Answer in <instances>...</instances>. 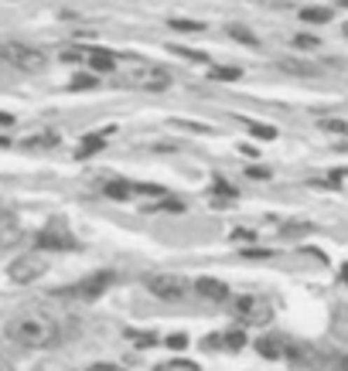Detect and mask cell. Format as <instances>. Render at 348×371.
Wrapping results in <instances>:
<instances>
[{
	"mask_svg": "<svg viewBox=\"0 0 348 371\" xmlns=\"http://www.w3.org/2000/svg\"><path fill=\"white\" fill-rule=\"evenodd\" d=\"M38 245H41V249H76V239L55 221L52 228H45V232L38 235Z\"/></svg>",
	"mask_w": 348,
	"mask_h": 371,
	"instance_id": "7",
	"label": "cell"
},
{
	"mask_svg": "<svg viewBox=\"0 0 348 371\" xmlns=\"http://www.w3.org/2000/svg\"><path fill=\"white\" fill-rule=\"evenodd\" d=\"M342 283L348 286V265H342Z\"/></svg>",
	"mask_w": 348,
	"mask_h": 371,
	"instance_id": "33",
	"label": "cell"
},
{
	"mask_svg": "<svg viewBox=\"0 0 348 371\" xmlns=\"http://www.w3.org/2000/svg\"><path fill=\"white\" fill-rule=\"evenodd\" d=\"M300 21H307V24H328L331 21V10L328 7H304L300 10Z\"/></svg>",
	"mask_w": 348,
	"mask_h": 371,
	"instance_id": "13",
	"label": "cell"
},
{
	"mask_svg": "<svg viewBox=\"0 0 348 371\" xmlns=\"http://www.w3.org/2000/svg\"><path fill=\"white\" fill-rule=\"evenodd\" d=\"M342 34H345V38H348V24H345V27H342Z\"/></svg>",
	"mask_w": 348,
	"mask_h": 371,
	"instance_id": "35",
	"label": "cell"
},
{
	"mask_svg": "<svg viewBox=\"0 0 348 371\" xmlns=\"http://www.w3.org/2000/svg\"><path fill=\"white\" fill-rule=\"evenodd\" d=\"M109 283H113V272H109V269H103V272H92L89 279H82V283H79V296H85V300H96V296H103V293L109 290Z\"/></svg>",
	"mask_w": 348,
	"mask_h": 371,
	"instance_id": "8",
	"label": "cell"
},
{
	"mask_svg": "<svg viewBox=\"0 0 348 371\" xmlns=\"http://www.w3.org/2000/svg\"><path fill=\"white\" fill-rule=\"evenodd\" d=\"M256 351H260L263 358H270V361H277V358L284 354V351H280V341H277V337H260V341H256Z\"/></svg>",
	"mask_w": 348,
	"mask_h": 371,
	"instance_id": "14",
	"label": "cell"
},
{
	"mask_svg": "<svg viewBox=\"0 0 348 371\" xmlns=\"http://www.w3.org/2000/svg\"><path fill=\"white\" fill-rule=\"evenodd\" d=\"M167 347H171V351H181V347H188V337L185 334H171V337H167Z\"/></svg>",
	"mask_w": 348,
	"mask_h": 371,
	"instance_id": "26",
	"label": "cell"
},
{
	"mask_svg": "<svg viewBox=\"0 0 348 371\" xmlns=\"http://www.w3.org/2000/svg\"><path fill=\"white\" fill-rule=\"evenodd\" d=\"M242 256H249V259H263V256H270V249H246Z\"/></svg>",
	"mask_w": 348,
	"mask_h": 371,
	"instance_id": "28",
	"label": "cell"
},
{
	"mask_svg": "<svg viewBox=\"0 0 348 371\" xmlns=\"http://www.w3.org/2000/svg\"><path fill=\"white\" fill-rule=\"evenodd\" d=\"M321 126L324 133H348V123H342V119H324Z\"/></svg>",
	"mask_w": 348,
	"mask_h": 371,
	"instance_id": "25",
	"label": "cell"
},
{
	"mask_svg": "<svg viewBox=\"0 0 348 371\" xmlns=\"http://www.w3.org/2000/svg\"><path fill=\"white\" fill-rule=\"evenodd\" d=\"M89 65H92L96 72H113L116 61H113V54L109 52H89Z\"/></svg>",
	"mask_w": 348,
	"mask_h": 371,
	"instance_id": "15",
	"label": "cell"
},
{
	"mask_svg": "<svg viewBox=\"0 0 348 371\" xmlns=\"http://www.w3.org/2000/svg\"><path fill=\"white\" fill-rule=\"evenodd\" d=\"M99 82H96V75H76L72 79V89H96Z\"/></svg>",
	"mask_w": 348,
	"mask_h": 371,
	"instance_id": "23",
	"label": "cell"
},
{
	"mask_svg": "<svg viewBox=\"0 0 348 371\" xmlns=\"http://www.w3.org/2000/svg\"><path fill=\"white\" fill-rule=\"evenodd\" d=\"M195 293H198V296H205V300H215V303L229 300V286H225L222 279H212V276L198 279V283H195Z\"/></svg>",
	"mask_w": 348,
	"mask_h": 371,
	"instance_id": "9",
	"label": "cell"
},
{
	"mask_svg": "<svg viewBox=\"0 0 348 371\" xmlns=\"http://www.w3.org/2000/svg\"><path fill=\"white\" fill-rule=\"evenodd\" d=\"M335 327H338V334L348 341V314H338V317H335Z\"/></svg>",
	"mask_w": 348,
	"mask_h": 371,
	"instance_id": "27",
	"label": "cell"
},
{
	"mask_svg": "<svg viewBox=\"0 0 348 371\" xmlns=\"http://www.w3.org/2000/svg\"><path fill=\"white\" fill-rule=\"evenodd\" d=\"M242 126H246V130L253 133L256 140H273V136H277V130H273V126H263V123H253V119H246Z\"/></svg>",
	"mask_w": 348,
	"mask_h": 371,
	"instance_id": "16",
	"label": "cell"
},
{
	"mask_svg": "<svg viewBox=\"0 0 348 371\" xmlns=\"http://www.w3.org/2000/svg\"><path fill=\"white\" fill-rule=\"evenodd\" d=\"M85 52H76V48H69V52H62V61H79Z\"/></svg>",
	"mask_w": 348,
	"mask_h": 371,
	"instance_id": "29",
	"label": "cell"
},
{
	"mask_svg": "<svg viewBox=\"0 0 348 371\" xmlns=\"http://www.w3.org/2000/svg\"><path fill=\"white\" fill-rule=\"evenodd\" d=\"M249 177H270V170H263V167H249Z\"/></svg>",
	"mask_w": 348,
	"mask_h": 371,
	"instance_id": "30",
	"label": "cell"
},
{
	"mask_svg": "<svg viewBox=\"0 0 348 371\" xmlns=\"http://www.w3.org/2000/svg\"><path fill=\"white\" fill-rule=\"evenodd\" d=\"M294 45H297V48H318L321 41H318V38H311V34H294Z\"/></svg>",
	"mask_w": 348,
	"mask_h": 371,
	"instance_id": "24",
	"label": "cell"
},
{
	"mask_svg": "<svg viewBox=\"0 0 348 371\" xmlns=\"http://www.w3.org/2000/svg\"><path fill=\"white\" fill-rule=\"evenodd\" d=\"M229 34H232L236 41H246V45H256V34H253L249 27H242V24H232V27H229Z\"/></svg>",
	"mask_w": 348,
	"mask_h": 371,
	"instance_id": "18",
	"label": "cell"
},
{
	"mask_svg": "<svg viewBox=\"0 0 348 371\" xmlns=\"http://www.w3.org/2000/svg\"><path fill=\"white\" fill-rule=\"evenodd\" d=\"M0 52H4V58H7L11 65H18L21 72H41V68L48 65V58L38 52V48H27V45H18V41L4 45Z\"/></svg>",
	"mask_w": 348,
	"mask_h": 371,
	"instance_id": "5",
	"label": "cell"
},
{
	"mask_svg": "<svg viewBox=\"0 0 348 371\" xmlns=\"http://www.w3.org/2000/svg\"><path fill=\"white\" fill-rule=\"evenodd\" d=\"M14 123V116H7V112H0V126H11Z\"/></svg>",
	"mask_w": 348,
	"mask_h": 371,
	"instance_id": "32",
	"label": "cell"
},
{
	"mask_svg": "<svg viewBox=\"0 0 348 371\" xmlns=\"http://www.w3.org/2000/svg\"><path fill=\"white\" fill-rule=\"evenodd\" d=\"M324 368L328 371H348V354H331V358H324Z\"/></svg>",
	"mask_w": 348,
	"mask_h": 371,
	"instance_id": "20",
	"label": "cell"
},
{
	"mask_svg": "<svg viewBox=\"0 0 348 371\" xmlns=\"http://www.w3.org/2000/svg\"><path fill=\"white\" fill-rule=\"evenodd\" d=\"M280 68L291 72V75H321V68H318L314 61H300V58H284Z\"/></svg>",
	"mask_w": 348,
	"mask_h": 371,
	"instance_id": "10",
	"label": "cell"
},
{
	"mask_svg": "<svg viewBox=\"0 0 348 371\" xmlns=\"http://www.w3.org/2000/svg\"><path fill=\"white\" fill-rule=\"evenodd\" d=\"M232 307L242 317V323H270L273 317V307L263 296H239V300H232Z\"/></svg>",
	"mask_w": 348,
	"mask_h": 371,
	"instance_id": "6",
	"label": "cell"
},
{
	"mask_svg": "<svg viewBox=\"0 0 348 371\" xmlns=\"http://www.w3.org/2000/svg\"><path fill=\"white\" fill-rule=\"evenodd\" d=\"M103 191H106L109 198H116V201H123V198H130V191H134V187H130V184H123V181H109V184L103 187Z\"/></svg>",
	"mask_w": 348,
	"mask_h": 371,
	"instance_id": "17",
	"label": "cell"
},
{
	"mask_svg": "<svg viewBox=\"0 0 348 371\" xmlns=\"http://www.w3.org/2000/svg\"><path fill=\"white\" fill-rule=\"evenodd\" d=\"M7 337L18 341L21 347L41 351V347H52L58 341V323L45 310H21L18 317L7 320Z\"/></svg>",
	"mask_w": 348,
	"mask_h": 371,
	"instance_id": "1",
	"label": "cell"
},
{
	"mask_svg": "<svg viewBox=\"0 0 348 371\" xmlns=\"http://www.w3.org/2000/svg\"><path fill=\"white\" fill-rule=\"evenodd\" d=\"M167 27H174V31H188V34H198V31H205V24H198V21H171Z\"/></svg>",
	"mask_w": 348,
	"mask_h": 371,
	"instance_id": "21",
	"label": "cell"
},
{
	"mask_svg": "<svg viewBox=\"0 0 348 371\" xmlns=\"http://www.w3.org/2000/svg\"><path fill=\"white\" fill-rule=\"evenodd\" d=\"M45 272H48V259H45L41 252H25V256H18L14 263L7 265V276H11V283H18V286H27V283L41 279Z\"/></svg>",
	"mask_w": 348,
	"mask_h": 371,
	"instance_id": "3",
	"label": "cell"
},
{
	"mask_svg": "<svg viewBox=\"0 0 348 371\" xmlns=\"http://www.w3.org/2000/svg\"><path fill=\"white\" fill-rule=\"evenodd\" d=\"M127 85H137V89H151V92H161L171 85V72L161 68V65H151V61H140L134 58V65L123 72Z\"/></svg>",
	"mask_w": 348,
	"mask_h": 371,
	"instance_id": "2",
	"label": "cell"
},
{
	"mask_svg": "<svg viewBox=\"0 0 348 371\" xmlns=\"http://www.w3.org/2000/svg\"><path fill=\"white\" fill-rule=\"evenodd\" d=\"M242 72L239 68H212V79H222V82H232V79H239Z\"/></svg>",
	"mask_w": 348,
	"mask_h": 371,
	"instance_id": "22",
	"label": "cell"
},
{
	"mask_svg": "<svg viewBox=\"0 0 348 371\" xmlns=\"http://www.w3.org/2000/svg\"><path fill=\"white\" fill-rule=\"evenodd\" d=\"M103 147H106V136H103V133H92V136H85V140H82V147L76 150V157L85 160V157H92V154H99Z\"/></svg>",
	"mask_w": 348,
	"mask_h": 371,
	"instance_id": "11",
	"label": "cell"
},
{
	"mask_svg": "<svg viewBox=\"0 0 348 371\" xmlns=\"http://www.w3.org/2000/svg\"><path fill=\"white\" fill-rule=\"evenodd\" d=\"M18 239V221H14V214L4 212L0 208V245H7V242Z\"/></svg>",
	"mask_w": 348,
	"mask_h": 371,
	"instance_id": "12",
	"label": "cell"
},
{
	"mask_svg": "<svg viewBox=\"0 0 348 371\" xmlns=\"http://www.w3.org/2000/svg\"><path fill=\"white\" fill-rule=\"evenodd\" d=\"M89 371H120V368H116V365H92Z\"/></svg>",
	"mask_w": 348,
	"mask_h": 371,
	"instance_id": "31",
	"label": "cell"
},
{
	"mask_svg": "<svg viewBox=\"0 0 348 371\" xmlns=\"http://www.w3.org/2000/svg\"><path fill=\"white\" fill-rule=\"evenodd\" d=\"M342 7H348V0H342Z\"/></svg>",
	"mask_w": 348,
	"mask_h": 371,
	"instance_id": "36",
	"label": "cell"
},
{
	"mask_svg": "<svg viewBox=\"0 0 348 371\" xmlns=\"http://www.w3.org/2000/svg\"><path fill=\"white\" fill-rule=\"evenodd\" d=\"M7 143H11V140H4V136H0V147H7Z\"/></svg>",
	"mask_w": 348,
	"mask_h": 371,
	"instance_id": "34",
	"label": "cell"
},
{
	"mask_svg": "<svg viewBox=\"0 0 348 371\" xmlns=\"http://www.w3.org/2000/svg\"><path fill=\"white\" fill-rule=\"evenodd\" d=\"M225 347H229V351H239V347H246V334H242L239 327L225 334Z\"/></svg>",
	"mask_w": 348,
	"mask_h": 371,
	"instance_id": "19",
	"label": "cell"
},
{
	"mask_svg": "<svg viewBox=\"0 0 348 371\" xmlns=\"http://www.w3.org/2000/svg\"><path fill=\"white\" fill-rule=\"evenodd\" d=\"M144 283H147V290L154 293L158 300H171L174 303V300H185L188 296V279L185 276H174V272H151Z\"/></svg>",
	"mask_w": 348,
	"mask_h": 371,
	"instance_id": "4",
	"label": "cell"
}]
</instances>
